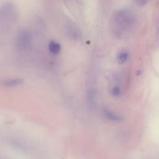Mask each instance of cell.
I'll list each match as a JSON object with an SVG mask.
<instances>
[{"instance_id": "3", "label": "cell", "mask_w": 159, "mask_h": 159, "mask_svg": "<svg viewBox=\"0 0 159 159\" xmlns=\"http://www.w3.org/2000/svg\"><path fill=\"white\" fill-rule=\"evenodd\" d=\"M66 32L69 37H70L73 39H78L80 37V30L77 28V27L73 24H68L66 26Z\"/></svg>"}, {"instance_id": "5", "label": "cell", "mask_w": 159, "mask_h": 159, "mask_svg": "<svg viewBox=\"0 0 159 159\" xmlns=\"http://www.w3.org/2000/svg\"><path fill=\"white\" fill-rule=\"evenodd\" d=\"M104 114L106 116V117L112 121H120L122 120V117L119 116L117 115L116 114L114 113L113 112H111V111H109L107 109H105L104 111Z\"/></svg>"}, {"instance_id": "2", "label": "cell", "mask_w": 159, "mask_h": 159, "mask_svg": "<svg viewBox=\"0 0 159 159\" xmlns=\"http://www.w3.org/2000/svg\"><path fill=\"white\" fill-rule=\"evenodd\" d=\"M16 46L19 50L27 49L32 42V35L29 30L24 29L20 30L16 38Z\"/></svg>"}, {"instance_id": "6", "label": "cell", "mask_w": 159, "mask_h": 159, "mask_svg": "<svg viewBox=\"0 0 159 159\" xmlns=\"http://www.w3.org/2000/svg\"><path fill=\"white\" fill-rule=\"evenodd\" d=\"M22 83V80L21 79H13V80H8L3 81L2 84L7 87H13V86H17Z\"/></svg>"}, {"instance_id": "1", "label": "cell", "mask_w": 159, "mask_h": 159, "mask_svg": "<svg viewBox=\"0 0 159 159\" xmlns=\"http://www.w3.org/2000/svg\"><path fill=\"white\" fill-rule=\"evenodd\" d=\"M17 17V12L14 4L7 2L0 7V26L7 30L13 24Z\"/></svg>"}, {"instance_id": "9", "label": "cell", "mask_w": 159, "mask_h": 159, "mask_svg": "<svg viewBox=\"0 0 159 159\" xmlns=\"http://www.w3.org/2000/svg\"><path fill=\"white\" fill-rule=\"evenodd\" d=\"M139 1V4H142V5H143L145 4V2H147V0H138Z\"/></svg>"}, {"instance_id": "7", "label": "cell", "mask_w": 159, "mask_h": 159, "mask_svg": "<svg viewBox=\"0 0 159 159\" xmlns=\"http://www.w3.org/2000/svg\"><path fill=\"white\" fill-rule=\"evenodd\" d=\"M128 58V54L126 52H121L117 56V61L119 64L124 63Z\"/></svg>"}, {"instance_id": "8", "label": "cell", "mask_w": 159, "mask_h": 159, "mask_svg": "<svg viewBox=\"0 0 159 159\" xmlns=\"http://www.w3.org/2000/svg\"><path fill=\"white\" fill-rule=\"evenodd\" d=\"M112 94L115 97H119L120 95V89L118 86H114L112 88Z\"/></svg>"}, {"instance_id": "4", "label": "cell", "mask_w": 159, "mask_h": 159, "mask_svg": "<svg viewBox=\"0 0 159 159\" xmlns=\"http://www.w3.org/2000/svg\"><path fill=\"white\" fill-rule=\"evenodd\" d=\"M48 49L52 53L57 55L61 50V45L59 43L51 40L48 44Z\"/></svg>"}]
</instances>
